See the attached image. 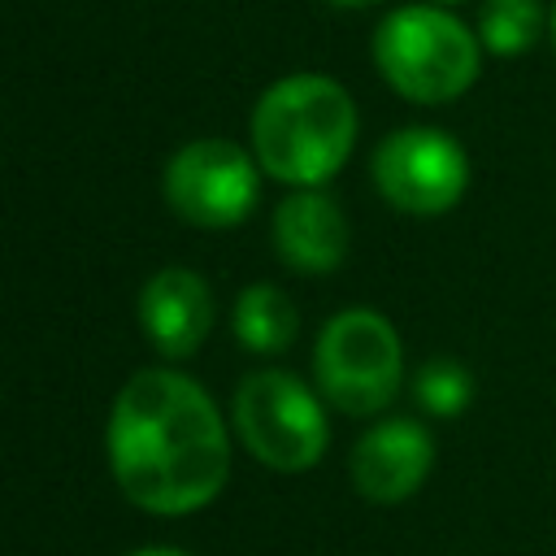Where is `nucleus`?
Wrapping results in <instances>:
<instances>
[{"label":"nucleus","instance_id":"nucleus-1","mask_svg":"<svg viewBox=\"0 0 556 556\" xmlns=\"http://www.w3.org/2000/svg\"><path fill=\"white\" fill-rule=\"evenodd\" d=\"M230 426L182 369L152 365L126 378L109 408L104 452L122 495L152 517L208 508L230 478Z\"/></svg>","mask_w":556,"mask_h":556},{"label":"nucleus","instance_id":"nucleus-2","mask_svg":"<svg viewBox=\"0 0 556 556\" xmlns=\"http://www.w3.org/2000/svg\"><path fill=\"white\" fill-rule=\"evenodd\" d=\"M356 100L330 74H287L252 109V152L287 187H326L356 148Z\"/></svg>","mask_w":556,"mask_h":556},{"label":"nucleus","instance_id":"nucleus-3","mask_svg":"<svg viewBox=\"0 0 556 556\" xmlns=\"http://www.w3.org/2000/svg\"><path fill=\"white\" fill-rule=\"evenodd\" d=\"M478 30L443 4H400L374 30V65L413 104H452L482 74Z\"/></svg>","mask_w":556,"mask_h":556},{"label":"nucleus","instance_id":"nucleus-4","mask_svg":"<svg viewBox=\"0 0 556 556\" xmlns=\"http://www.w3.org/2000/svg\"><path fill=\"white\" fill-rule=\"evenodd\" d=\"M313 378L330 408L378 417L404 387V343L378 308L334 313L313 343Z\"/></svg>","mask_w":556,"mask_h":556},{"label":"nucleus","instance_id":"nucleus-5","mask_svg":"<svg viewBox=\"0 0 556 556\" xmlns=\"http://www.w3.org/2000/svg\"><path fill=\"white\" fill-rule=\"evenodd\" d=\"M230 430L265 469L278 473H304L330 447L321 391L287 369H256L235 387Z\"/></svg>","mask_w":556,"mask_h":556},{"label":"nucleus","instance_id":"nucleus-6","mask_svg":"<svg viewBox=\"0 0 556 556\" xmlns=\"http://www.w3.org/2000/svg\"><path fill=\"white\" fill-rule=\"evenodd\" d=\"M369 178L391 208L408 217H439L465 200L473 169L456 135L439 126H400L374 148Z\"/></svg>","mask_w":556,"mask_h":556},{"label":"nucleus","instance_id":"nucleus-7","mask_svg":"<svg viewBox=\"0 0 556 556\" xmlns=\"http://www.w3.org/2000/svg\"><path fill=\"white\" fill-rule=\"evenodd\" d=\"M261 161L235 139H191L182 143L161 174L165 204L200 230H230L252 217L261 200Z\"/></svg>","mask_w":556,"mask_h":556},{"label":"nucleus","instance_id":"nucleus-8","mask_svg":"<svg viewBox=\"0 0 556 556\" xmlns=\"http://www.w3.org/2000/svg\"><path fill=\"white\" fill-rule=\"evenodd\" d=\"M434 469V439L417 417H382L374 421L348 456L352 486L365 504L391 508L413 500Z\"/></svg>","mask_w":556,"mask_h":556},{"label":"nucleus","instance_id":"nucleus-9","mask_svg":"<svg viewBox=\"0 0 556 556\" xmlns=\"http://www.w3.org/2000/svg\"><path fill=\"white\" fill-rule=\"evenodd\" d=\"M135 313L165 361H187L213 330V287L187 265H165L143 282Z\"/></svg>","mask_w":556,"mask_h":556},{"label":"nucleus","instance_id":"nucleus-10","mask_svg":"<svg viewBox=\"0 0 556 556\" xmlns=\"http://www.w3.org/2000/svg\"><path fill=\"white\" fill-rule=\"evenodd\" d=\"M352 230L339 200L321 187H291L274 208V248L295 274H334Z\"/></svg>","mask_w":556,"mask_h":556},{"label":"nucleus","instance_id":"nucleus-11","mask_svg":"<svg viewBox=\"0 0 556 556\" xmlns=\"http://www.w3.org/2000/svg\"><path fill=\"white\" fill-rule=\"evenodd\" d=\"M230 326H235V339L256 352V356H274V352H287L295 343V330H300V313L291 304L287 291H278L274 282H252L235 295V308H230Z\"/></svg>","mask_w":556,"mask_h":556},{"label":"nucleus","instance_id":"nucleus-12","mask_svg":"<svg viewBox=\"0 0 556 556\" xmlns=\"http://www.w3.org/2000/svg\"><path fill=\"white\" fill-rule=\"evenodd\" d=\"M547 13H552V4H543V0H482L478 17H473L482 52L504 56V61L526 56L547 35Z\"/></svg>","mask_w":556,"mask_h":556},{"label":"nucleus","instance_id":"nucleus-13","mask_svg":"<svg viewBox=\"0 0 556 556\" xmlns=\"http://www.w3.org/2000/svg\"><path fill=\"white\" fill-rule=\"evenodd\" d=\"M413 395L430 417H460L473 404V374L456 356H430L413 378Z\"/></svg>","mask_w":556,"mask_h":556},{"label":"nucleus","instance_id":"nucleus-14","mask_svg":"<svg viewBox=\"0 0 556 556\" xmlns=\"http://www.w3.org/2000/svg\"><path fill=\"white\" fill-rule=\"evenodd\" d=\"M130 556H191V552H178V547H139Z\"/></svg>","mask_w":556,"mask_h":556},{"label":"nucleus","instance_id":"nucleus-15","mask_svg":"<svg viewBox=\"0 0 556 556\" xmlns=\"http://www.w3.org/2000/svg\"><path fill=\"white\" fill-rule=\"evenodd\" d=\"M326 4H334V9H365V4H378V0H326Z\"/></svg>","mask_w":556,"mask_h":556},{"label":"nucleus","instance_id":"nucleus-16","mask_svg":"<svg viewBox=\"0 0 556 556\" xmlns=\"http://www.w3.org/2000/svg\"><path fill=\"white\" fill-rule=\"evenodd\" d=\"M547 43H552V52H556V0H552V13H547Z\"/></svg>","mask_w":556,"mask_h":556},{"label":"nucleus","instance_id":"nucleus-17","mask_svg":"<svg viewBox=\"0 0 556 556\" xmlns=\"http://www.w3.org/2000/svg\"><path fill=\"white\" fill-rule=\"evenodd\" d=\"M430 4H443V9H456V4H465V0H430Z\"/></svg>","mask_w":556,"mask_h":556}]
</instances>
